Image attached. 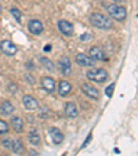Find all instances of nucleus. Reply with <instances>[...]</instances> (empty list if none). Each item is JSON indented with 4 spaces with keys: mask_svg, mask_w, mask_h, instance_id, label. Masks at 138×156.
I'll list each match as a JSON object with an SVG mask.
<instances>
[{
    "mask_svg": "<svg viewBox=\"0 0 138 156\" xmlns=\"http://www.w3.org/2000/svg\"><path fill=\"white\" fill-rule=\"evenodd\" d=\"M91 37H93V36H91L90 33H83V35L80 36V40H83V41H86V40H91Z\"/></svg>",
    "mask_w": 138,
    "mask_h": 156,
    "instance_id": "a878e982",
    "label": "nucleus"
},
{
    "mask_svg": "<svg viewBox=\"0 0 138 156\" xmlns=\"http://www.w3.org/2000/svg\"><path fill=\"white\" fill-rule=\"evenodd\" d=\"M82 91L84 93L88 98H93V100H98V98H100V91H98V88H95L94 86L88 84V83H83L82 84Z\"/></svg>",
    "mask_w": 138,
    "mask_h": 156,
    "instance_id": "0eeeda50",
    "label": "nucleus"
},
{
    "mask_svg": "<svg viewBox=\"0 0 138 156\" xmlns=\"http://www.w3.org/2000/svg\"><path fill=\"white\" fill-rule=\"evenodd\" d=\"M58 68H59V71H61V73L64 75V76H68V75L72 72V62H71V59L68 58L66 55L61 57V58H59V61H58Z\"/></svg>",
    "mask_w": 138,
    "mask_h": 156,
    "instance_id": "39448f33",
    "label": "nucleus"
},
{
    "mask_svg": "<svg viewBox=\"0 0 138 156\" xmlns=\"http://www.w3.org/2000/svg\"><path fill=\"white\" fill-rule=\"evenodd\" d=\"M2 10H3V9H2V6H0V14H2Z\"/></svg>",
    "mask_w": 138,
    "mask_h": 156,
    "instance_id": "473e14b6",
    "label": "nucleus"
},
{
    "mask_svg": "<svg viewBox=\"0 0 138 156\" xmlns=\"http://www.w3.org/2000/svg\"><path fill=\"white\" fill-rule=\"evenodd\" d=\"M27 82L30 84H35V77H32L30 75H27Z\"/></svg>",
    "mask_w": 138,
    "mask_h": 156,
    "instance_id": "bb28decb",
    "label": "nucleus"
},
{
    "mask_svg": "<svg viewBox=\"0 0 138 156\" xmlns=\"http://www.w3.org/2000/svg\"><path fill=\"white\" fill-rule=\"evenodd\" d=\"M17 50H18L17 46H15L12 41H10V40H2L0 41V51H2L4 55L12 57V55H15Z\"/></svg>",
    "mask_w": 138,
    "mask_h": 156,
    "instance_id": "20e7f679",
    "label": "nucleus"
},
{
    "mask_svg": "<svg viewBox=\"0 0 138 156\" xmlns=\"http://www.w3.org/2000/svg\"><path fill=\"white\" fill-rule=\"evenodd\" d=\"M28 140H29V142L32 145H35V147H37V145H40V137H39L37 133L35 131H30L29 136H28Z\"/></svg>",
    "mask_w": 138,
    "mask_h": 156,
    "instance_id": "aec40b11",
    "label": "nucleus"
},
{
    "mask_svg": "<svg viewBox=\"0 0 138 156\" xmlns=\"http://www.w3.org/2000/svg\"><path fill=\"white\" fill-rule=\"evenodd\" d=\"M90 22L93 27L100 28V29H111L112 28V21L101 12H93L90 15Z\"/></svg>",
    "mask_w": 138,
    "mask_h": 156,
    "instance_id": "f257e3e1",
    "label": "nucleus"
},
{
    "mask_svg": "<svg viewBox=\"0 0 138 156\" xmlns=\"http://www.w3.org/2000/svg\"><path fill=\"white\" fill-rule=\"evenodd\" d=\"M72 91V84L69 82H66V80H61L58 84V93L59 95H62V97H66V95H69Z\"/></svg>",
    "mask_w": 138,
    "mask_h": 156,
    "instance_id": "ddd939ff",
    "label": "nucleus"
},
{
    "mask_svg": "<svg viewBox=\"0 0 138 156\" xmlns=\"http://www.w3.org/2000/svg\"><path fill=\"white\" fill-rule=\"evenodd\" d=\"M50 136H51V140H53V142L55 145L61 144V142L64 141V134L61 133V130H59V129L53 127V129L50 130Z\"/></svg>",
    "mask_w": 138,
    "mask_h": 156,
    "instance_id": "2eb2a0df",
    "label": "nucleus"
},
{
    "mask_svg": "<svg viewBox=\"0 0 138 156\" xmlns=\"http://www.w3.org/2000/svg\"><path fill=\"white\" fill-rule=\"evenodd\" d=\"M40 62H41V65H43L44 68L47 69V71H50V72H53L54 71V62L51 61V59H48L47 57H40Z\"/></svg>",
    "mask_w": 138,
    "mask_h": 156,
    "instance_id": "6ab92c4d",
    "label": "nucleus"
},
{
    "mask_svg": "<svg viewBox=\"0 0 138 156\" xmlns=\"http://www.w3.org/2000/svg\"><path fill=\"white\" fill-rule=\"evenodd\" d=\"M86 76H87V79L91 80V82L104 83L108 80L109 75L104 68H93V69H90V71H87V75H86Z\"/></svg>",
    "mask_w": 138,
    "mask_h": 156,
    "instance_id": "f03ea898",
    "label": "nucleus"
},
{
    "mask_svg": "<svg viewBox=\"0 0 138 156\" xmlns=\"http://www.w3.org/2000/svg\"><path fill=\"white\" fill-rule=\"evenodd\" d=\"M41 87L47 93H54L55 91V80L50 76H43L41 77Z\"/></svg>",
    "mask_w": 138,
    "mask_h": 156,
    "instance_id": "f8f14e48",
    "label": "nucleus"
},
{
    "mask_svg": "<svg viewBox=\"0 0 138 156\" xmlns=\"http://www.w3.org/2000/svg\"><path fill=\"white\" fill-rule=\"evenodd\" d=\"M51 50V46H47V47H44V51H50Z\"/></svg>",
    "mask_w": 138,
    "mask_h": 156,
    "instance_id": "c756f323",
    "label": "nucleus"
},
{
    "mask_svg": "<svg viewBox=\"0 0 138 156\" xmlns=\"http://www.w3.org/2000/svg\"><path fill=\"white\" fill-rule=\"evenodd\" d=\"M2 145H3L6 149H11V147H12V141L11 140H3L2 141Z\"/></svg>",
    "mask_w": 138,
    "mask_h": 156,
    "instance_id": "b1692460",
    "label": "nucleus"
},
{
    "mask_svg": "<svg viewBox=\"0 0 138 156\" xmlns=\"http://www.w3.org/2000/svg\"><path fill=\"white\" fill-rule=\"evenodd\" d=\"M14 112V105L10 101H3L0 104V113L3 116H11V113Z\"/></svg>",
    "mask_w": 138,
    "mask_h": 156,
    "instance_id": "4468645a",
    "label": "nucleus"
},
{
    "mask_svg": "<svg viewBox=\"0 0 138 156\" xmlns=\"http://www.w3.org/2000/svg\"><path fill=\"white\" fill-rule=\"evenodd\" d=\"M28 29H29V32L32 33V35L37 36L44 30V27L39 20H32V21H29V24H28Z\"/></svg>",
    "mask_w": 138,
    "mask_h": 156,
    "instance_id": "9b49d317",
    "label": "nucleus"
},
{
    "mask_svg": "<svg viewBox=\"0 0 138 156\" xmlns=\"http://www.w3.org/2000/svg\"><path fill=\"white\" fill-rule=\"evenodd\" d=\"M113 91H115V84H111L105 88V94L108 95V97H112V95H113Z\"/></svg>",
    "mask_w": 138,
    "mask_h": 156,
    "instance_id": "5701e85b",
    "label": "nucleus"
},
{
    "mask_svg": "<svg viewBox=\"0 0 138 156\" xmlns=\"http://www.w3.org/2000/svg\"><path fill=\"white\" fill-rule=\"evenodd\" d=\"M116 3H124V2H127V0H115Z\"/></svg>",
    "mask_w": 138,
    "mask_h": 156,
    "instance_id": "7c9ffc66",
    "label": "nucleus"
},
{
    "mask_svg": "<svg viewBox=\"0 0 138 156\" xmlns=\"http://www.w3.org/2000/svg\"><path fill=\"white\" fill-rule=\"evenodd\" d=\"M108 12H109V15H111L113 20L120 21V22L127 18L126 9L122 7V6H119V4H112V6H109L108 7Z\"/></svg>",
    "mask_w": 138,
    "mask_h": 156,
    "instance_id": "7ed1b4c3",
    "label": "nucleus"
},
{
    "mask_svg": "<svg viewBox=\"0 0 138 156\" xmlns=\"http://www.w3.org/2000/svg\"><path fill=\"white\" fill-rule=\"evenodd\" d=\"M17 84H14V83H10L9 84V93H11V94H15L17 93Z\"/></svg>",
    "mask_w": 138,
    "mask_h": 156,
    "instance_id": "393cba45",
    "label": "nucleus"
},
{
    "mask_svg": "<svg viewBox=\"0 0 138 156\" xmlns=\"http://www.w3.org/2000/svg\"><path fill=\"white\" fill-rule=\"evenodd\" d=\"M77 106L75 105L73 102H68L66 105H65V115L68 116V118H71V119H75L77 118Z\"/></svg>",
    "mask_w": 138,
    "mask_h": 156,
    "instance_id": "dca6fc26",
    "label": "nucleus"
},
{
    "mask_svg": "<svg viewBox=\"0 0 138 156\" xmlns=\"http://www.w3.org/2000/svg\"><path fill=\"white\" fill-rule=\"evenodd\" d=\"M7 133H9V124L0 119V134L3 136V134H7Z\"/></svg>",
    "mask_w": 138,
    "mask_h": 156,
    "instance_id": "4be33fe9",
    "label": "nucleus"
},
{
    "mask_svg": "<svg viewBox=\"0 0 138 156\" xmlns=\"http://www.w3.org/2000/svg\"><path fill=\"white\" fill-rule=\"evenodd\" d=\"M10 14H11L12 17L17 20V22H21V20H22V12H21L18 9H15V7L10 9Z\"/></svg>",
    "mask_w": 138,
    "mask_h": 156,
    "instance_id": "412c9836",
    "label": "nucleus"
},
{
    "mask_svg": "<svg viewBox=\"0 0 138 156\" xmlns=\"http://www.w3.org/2000/svg\"><path fill=\"white\" fill-rule=\"evenodd\" d=\"M90 140H91V134H90V136H88V137H87V138H86L84 144H83V148H84V147H87V144H88V142H90Z\"/></svg>",
    "mask_w": 138,
    "mask_h": 156,
    "instance_id": "cd10ccee",
    "label": "nucleus"
},
{
    "mask_svg": "<svg viewBox=\"0 0 138 156\" xmlns=\"http://www.w3.org/2000/svg\"><path fill=\"white\" fill-rule=\"evenodd\" d=\"M12 152L17 153V155H22L25 151L24 145H22V142L19 141V140H15V141H12V147H11Z\"/></svg>",
    "mask_w": 138,
    "mask_h": 156,
    "instance_id": "a211bd4d",
    "label": "nucleus"
},
{
    "mask_svg": "<svg viewBox=\"0 0 138 156\" xmlns=\"http://www.w3.org/2000/svg\"><path fill=\"white\" fill-rule=\"evenodd\" d=\"M27 68L28 69H35V65H33L32 62H28V64H27Z\"/></svg>",
    "mask_w": 138,
    "mask_h": 156,
    "instance_id": "c85d7f7f",
    "label": "nucleus"
},
{
    "mask_svg": "<svg viewBox=\"0 0 138 156\" xmlns=\"http://www.w3.org/2000/svg\"><path fill=\"white\" fill-rule=\"evenodd\" d=\"M90 57L94 59V61H106V59H108L105 51H104L102 48L97 47V46L90 48Z\"/></svg>",
    "mask_w": 138,
    "mask_h": 156,
    "instance_id": "1a4fd4ad",
    "label": "nucleus"
},
{
    "mask_svg": "<svg viewBox=\"0 0 138 156\" xmlns=\"http://www.w3.org/2000/svg\"><path fill=\"white\" fill-rule=\"evenodd\" d=\"M75 61L79 66H84V68H88V66H94V59L91 58L90 55H86V54H76L75 57Z\"/></svg>",
    "mask_w": 138,
    "mask_h": 156,
    "instance_id": "423d86ee",
    "label": "nucleus"
},
{
    "mask_svg": "<svg viewBox=\"0 0 138 156\" xmlns=\"http://www.w3.org/2000/svg\"><path fill=\"white\" fill-rule=\"evenodd\" d=\"M11 127L14 129L15 133H22V130H24V120L21 118H18V116H14V118H11Z\"/></svg>",
    "mask_w": 138,
    "mask_h": 156,
    "instance_id": "f3484780",
    "label": "nucleus"
},
{
    "mask_svg": "<svg viewBox=\"0 0 138 156\" xmlns=\"http://www.w3.org/2000/svg\"><path fill=\"white\" fill-rule=\"evenodd\" d=\"M30 155H32V156H36L37 153H36V152H30Z\"/></svg>",
    "mask_w": 138,
    "mask_h": 156,
    "instance_id": "2f4dec72",
    "label": "nucleus"
},
{
    "mask_svg": "<svg viewBox=\"0 0 138 156\" xmlns=\"http://www.w3.org/2000/svg\"><path fill=\"white\" fill-rule=\"evenodd\" d=\"M58 29L64 36L73 35V25H72V22H69V21H66V20L58 21Z\"/></svg>",
    "mask_w": 138,
    "mask_h": 156,
    "instance_id": "6e6552de",
    "label": "nucleus"
},
{
    "mask_svg": "<svg viewBox=\"0 0 138 156\" xmlns=\"http://www.w3.org/2000/svg\"><path fill=\"white\" fill-rule=\"evenodd\" d=\"M22 104H24V106L28 109V111H35V109H37V106H39L37 100L29 94L22 97Z\"/></svg>",
    "mask_w": 138,
    "mask_h": 156,
    "instance_id": "9d476101",
    "label": "nucleus"
}]
</instances>
